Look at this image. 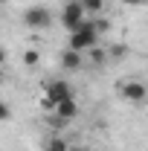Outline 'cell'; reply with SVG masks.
<instances>
[{"instance_id": "obj_1", "label": "cell", "mask_w": 148, "mask_h": 151, "mask_svg": "<svg viewBox=\"0 0 148 151\" xmlns=\"http://www.w3.org/2000/svg\"><path fill=\"white\" fill-rule=\"evenodd\" d=\"M96 44H99V32H96V23L87 18L78 29H73V32H70V44H67V47H70V50H75V52H90Z\"/></svg>"}, {"instance_id": "obj_2", "label": "cell", "mask_w": 148, "mask_h": 151, "mask_svg": "<svg viewBox=\"0 0 148 151\" xmlns=\"http://www.w3.org/2000/svg\"><path fill=\"white\" fill-rule=\"evenodd\" d=\"M64 99H73V84H70L67 78H55V81L47 84V96L41 99V105H44L47 111H55V105L64 102Z\"/></svg>"}, {"instance_id": "obj_3", "label": "cell", "mask_w": 148, "mask_h": 151, "mask_svg": "<svg viewBox=\"0 0 148 151\" xmlns=\"http://www.w3.org/2000/svg\"><path fill=\"white\" fill-rule=\"evenodd\" d=\"M84 20H87V12H84L81 0H64V6H61V26H64L67 32H73Z\"/></svg>"}, {"instance_id": "obj_4", "label": "cell", "mask_w": 148, "mask_h": 151, "mask_svg": "<svg viewBox=\"0 0 148 151\" xmlns=\"http://www.w3.org/2000/svg\"><path fill=\"white\" fill-rule=\"evenodd\" d=\"M23 23L29 29H50L52 26V12L47 6H29L23 12Z\"/></svg>"}, {"instance_id": "obj_5", "label": "cell", "mask_w": 148, "mask_h": 151, "mask_svg": "<svg viewBox=\"0 0 148 151\" xmlns=\"http://www.w3.org/2000/svg\"><path fill=\"white\" fill-rule=\"evenodd\" d=\"M122 96H125L128 102H134V105H142V102L148 99V87L142 84V81L131 78V81H125V84H122Z\"/></svg>"}, {"instance_id": "obj_6", "label": "cell", "mask_w": 148, "mask_h": 151, "mask_svg": "<svg viewBox=\"0 0 148 151\" xmlns=\"http://www.w3.org/2000/svg\"><path fill=\"white\" fill-rule=\"evenodd\" d=\"M58 61H61V70L75 73V70H81V67H84V52H75V50H70V47H67V50L61 52V58H58Z\"/></svg>"}, {"instance_id": "obj_7", "label": "cell", "mask_w": 148, "mask_h": 151, "mask_svg": "<svg viewBox=\"0 0 148 151\" xmlns=\"http://www.w3.org/2000/svg\"><path fill=\"white\" fill-rule=\"evenodd\" d=\"M58 116V119H75V113H78V105H75V99H64V102H58L55 105V111H52Z\"/></svg>"}, {"instance_id": "obj_8", "label": "cell", "mask_w": 148, "mask_h": 151, "mask_svg": "<svg viewBox=\"0 0 148 151\" xmlns=\"http://www.w3.org/2000/svg\"><path fill=\"white\" fill-rule=\"evenodd\" d=\"M73 145L61 137V134H55V137H50V142H47V151H70Z\"/></svg>"}, {"instance_id": "obj_9", "label": "cell", "mask_w": 148, "mask_h": 151, "mask_svg": "<svg viewBox=\"0 0 148 151\" xmlns=\"http://www.w3.org/2000/svg\"><path fill=\"white\" fill-rule=\"evenodd\" d=\"M81 6H84L87 15H99V12L105 9V0H81Z\"/></svg>"}, {"instance_id": "obj_10", "label": "cell", "mask_w": 148, "mask_h": 151, "mask_svg": "<svg viewBox=\"0 0 148 151\" xmlns=\"http://www.w3.org/2000/svg\"><path fill=\"white\" fill-rule=\"evenodd\" d=\"M38 61H41V52H38V50H26V52H23V64H26V67H35Z\"/></svg>"}, {"instance_id": "obj_11", "label": "cell", "mask_w": 148, "mask_h": 151, "mask_svg": "<svg viewBox=\"0 0 148 151\" xmlns=\"http://www.w3.org/2000/svg\"><path fill=\"white\" fill-rule=\"evenodd\" d=\"M93 23H96V32H99V35L111 29V20H105V18H96V20H93Z\"/></svg>"}, {"instance_id": "obj_12", "label": "cell", "mask_w": 148, "mask_h": 151, "mask_svg": "<svg viewBox=\"0 0 148 151\" xmlns=\"http://www.w3.org/2000/svg\"><path fill=\"white\" fill-rule=\"evenodd\" d=\"M84 55H90L93 61H96V64H99V61H105V52H102V50H99V47H93L90 52H84Z\"/></svg>"}, {"instance_id": "obj_13", "label": "cell", "mask_w": 148, "mask_h": 151, "mask_svg": "<svg viewBox=\"0 0 148 151\" xmlns=\"http://www.w3.org/2000/svg\"><path fill=\"white\" fill-rule=\"evenodd\" d=\"M50 125H52L55 131H64V128H67V119H58V116H52V119H50Z\"/></svg>"}, {"instance_id": "obj_14", "label": "cell", "mask_w": 148, "mask_h": 151, "mask_svg": "<svg viewBox=\"0 0 148 151\" xmlns=\"http://www.w3.org/2000/svg\"><path fill=\"white\" fill-rule=\"evenodd\" d=\"M9 116H12V111H9V105H6V102H0V122H6Z\"/></svg>"}, {"instance_id": "obj_15", "label": "cell", "mask_w": 148, "mask_h": 151, "mask_svg": "<svg viewBox=\"0 0 148 151\" xmlns=\"http://www.w3.org/2000/svg\"><path fill=\"white\" fill-rule=\"evenodd\" d=\"M122 3H125V6H142L145 0H122Z\"/></svg>"}, {"instance_id": "obj_16", "label": "cell", "mask_w": 148, "mask_h": 151, "mask_svg": "<svg viewBox=\"0 0 148 151\" xmlns=\"http://www.w3.org/2000/svg\"><path fill=\"white\" fill-rule=\"evenodd\" d=\"M70 151H93V148H87V145H73Z\"/></svg>"}, {"instance_id": "obj_17", "label": "cell", "mask_w": 148, "mask_h": 151, "mask_svg": "<svg viewBox=\"0 0 148 151\" xmlns=\"http://www.w3.org/2000/svg\"><path fill=\"white\" fill-rule=\"evenodd\" d=\"M3 61H6V52H3V47H0V64H3Z\"/></svg>"}]
</instances>
